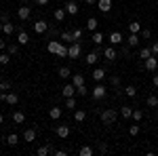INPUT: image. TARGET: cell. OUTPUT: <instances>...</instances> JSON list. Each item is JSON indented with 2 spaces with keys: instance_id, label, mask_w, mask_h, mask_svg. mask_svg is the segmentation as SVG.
<instances>
[{
  "instance_id": "24",
  "label": "cell",
  "mask_w": 158,
  "mask_h": 156,
  "mask_svg": "<svg viewBox=\"0 0 158 156\" xmlns=\"http://www.w3.org/2000/svg\"><path fill=\"white\" fill-rule=\"evenodd\" d=\"M91 40H93V42H95L97 47H101V44H103V34L95 30V32H93V36H91Z\"/></svg>"
},
{
  "instance_id": "14",
  "label": "cell",
  "mask_w": 158,
  "mask_h": 156,
  "mask_svg": "<svg viewBox=\"0 0 158 156\" xmlns=\"http://www.w3.org/2000/svg\"><path fill=\"white\" fill-rule=\"evenodd\" d=\"M97 9L101 13H110L112 11V0H97Z\"/></svg>"
},
{
  "instance_id": "8",
  "label": "cell",
  "mask_w": 158,
  "mask_h": 156,
  "mask_svg": "<svg viewBox=\"0 0 158 156\" xmlns=\"http://www.w3.org/2000/svg\"><path fill=\"white\" fill-rule=\"evenodd\" d=\"M47 30H49V23L44 19H38L36 23H34V32L36 34H47Z\"/></svg>"
},
{
  "instance_id": "21",
  "label": "cell",
  "mask_w": 158,
  "mask_h": 156,
  "mask_svg": "<svg viewBox=\"0 0 158 156\" xmlns=\"http://www.w3.org/2000/svg\"><path fill=\"white\" fill-rule=\"evenodd\" d=\"M57 76L65 80V78H70V76H72V70H70L68 65H63V68H59V70H57Z\"/></svg>"
},
{
  "instance_id": "13",
  "label": "cell",
  "mask_w": 158,
  "mask_h": 156,
  "mask_svg": "<svg viewBox=\"0 0 158 156\" xmlns=\"http://www.w3.org/2000/svg\"><path fill=\"white\" fill-rule=\"evenodd\" d=\"M38 129H25L23 131V141H36Z\"/></svg>"
},
{
  "instance_id": "48",
  "label": "cell",
  "mask_w": 158,
  "mask_h": 156,
  "mask_svg": "<svg viewBox=\"0 0 158 156\" xmlns=\"http://www.w3.org/2000/svg\"><path fill=\"white\" fill-rule=\"evenodd\" d=\"M110 82H112V86H120V76H112Z\"/></svg>"
},
{
  "instance_id": "17",
  "label": "cell",
  "mask_w": 158,
  "mask_h": 156,
  "mask_svg": "<svg viewBox=\"0 0 158 156\" xmlns=\"http://www.w3.org/2000/svg\"><path fill=\"white\" fill-rule=\"evenodd\" d=\"M47 48H49V53H53V55H57V53H59V48H61V42H57V40L53 38V40H49V44H47Z\"/></svg>"
},
{
  "instance_id": "41",
  "label": "cell",
  "mask_w": 158,
  "mask_h": 156,
  "mask_svg": "<svg viewBox=\"0 0 158 156\" xmlns=\"http://www.w3.org/2000/svg\"><path fill=\"white\" fill-rule=\"evenodd\" d=\"M72 36H74V40H80V38H82V30H80V27H74Z\"/></svg>"
},
{
  "instance_id": "30",
  "label": "cell",
  "mask_w": 158,
  "mask_h": 156,
  "mask_svg": "<svg viewBox=\"0 0 158 156\" xmlns=\"http://www.w3.org/2000/svg\"><path fill=\"white\" fill-rule=\"evenodd\" d=\"M97 19H95V17H89V21H86V30H89V32H95V30H97Z\"/></svg>"
},
{
  "instance_id": "40",
  "label": "cell",
  "mask_w": 158,
  "mask_h": 156,
  "mask_svg": "<svg viewBox=\"0 0 158 156\" xmlns=\"http://www.w3.org/2000/svg\"><path fill=\"white\" fill-rule=\"evenodd\" d=\"M131 118L135 120V122H141V118H143V112L141 110H133V116Z\"/></svg>"
},
{
  "instance_id": "20",
  "label": "cell",
  "mask_w": 158,
  "mask_h": 156,
  "mask_svg": "<svg viewBox=\"0 0 158 156\" xmlns=\"http://www.w3.org/2000/svg\"><path fill=\"white\" fill-rule=\"evenodd\" d=\"M139 40H141V38H139V34H129V38H127V44H129L131 48H135V47H139Z\"/></svg>"
},
{
  "instance_id": "19",
  "label": "cell",
  "mask_w": 158,
  "mask_h": 156,
  "mask_svg": "<svg viewBox=\"0 0 158 156\" xmlns=\"http://www.w3.org/2000/svg\"><path fill=\"white\" fill-rule=\"evenodd\" d=\"M27 42H30V36H27V32H23V30H19V32H17V44H27Z\"/></svg>"
},
{
  "instance_id": "43",
  "label": "cell",
  "mask_w": 158,
  "mask_h": 156,
  "mask_svg": "<svg viewBox=\"0 0 158 156\" xmlns=\"http://www.w3.org/2000/svg\"><path fill=\"white\" fill-rule=\"evenodd\" d=\"M0 91H4V93L11 91V82H9V80H2V82H0Z\"/></svg>"
},
{
  "instance_id": "57",
  "label": "cell",
  "mask_w": 158,
  "mask_h": 156,
  "mask_svg": "<svg viewBox=\"0 0 158 156\" xmlns=\"http://www.w3.org/2000/svg\"><path fill=\"white\" fill-rule=\"evenodd\" d=\"M2 122H4V116H2V114H0V124H2Z\"/></svg>"
},
{
  "instance_id": "27",
  "label": "cell",
  "mask_w": 158,
  "mask_h": 156,
  "mask_svg": "<svg viewBox=\"0 0 158 156\" xmlns=\"http://www.w3.org/2000/svg\"><path fill=\"white\" fill-rule=\"evenodd\" d=\"M120 116L122 118H131V116H133V108H131V106H122L120 108Z\"/></svg>"
},
{
  "instance_id": "42",
  "label": "cell",
  "mask_w": 158,
  "mask_h": 156,
  "mask_svg": "<svg viewBox=\"0 0 158 156\" xmlns=\"http://www.w3.org/2000/svg\"><path fill=\"white\" fill-rule=\"evenodd\" d=\"M47 34H49L51 38H55V36H57V27H55L53 23H49V30H47Z\"/></svg>"
},
{
  "instance_id": "9",
  "label": "cell",
  "mask_w": 158,
  "mask_h": 156,
  "mask_svg": "<svg viewBox=\"0 0 158 156\" xmlns=\"http://www.w3.org/2000/svg\"><path fill=\"white\" fill-rule=\"evenodd\" d=\"M63 9H65L68 15H78V4H76V0H68Z\"/></svg>"
},
{
  "instance_id": "23",
  "label": "cell",
  "mask_w": 158,
  "mask_h": 156,
  "mask_svg": "<svg viewBox=\"0 0 158 156\" xmlns=\"http://www.w3.org/2000/svg\"><path fill=\"white\" fill-rule=\"evenodd\" d=\"M65 15H68V13H65V9H55V11H53L55 21H63V19H65Z\"/></svg>"
},
{
  "instance_id": "33",
  "label": "cell",
  "mask_w": 158,
  "mask_h": 156,
  "mask_svg": "<svg viewBox=\"0 0 158 156\" xmlns=\"http://www.w3.org/2000/svg\"><path fill=\"white\" fill-rule=\"evenodd\" d=\"M49 116H51L53 120H59V118H61V108H51V110H49Z\"/></svg>"
},
{
  "instance_id": "5",
  "label": "cell",
  "mask_w": 158,
  "mask_h": 156,
  "mask_svg": "<svg viewBox=\"0 0 158 156\" xmlns=\"http://www.w3.org/2000/svg\"><path fill=\"white\" fill-rule=\"evenodd\" d=\"M17 17H19L21 21H27V19L32 17V9H30L27 4H21V6H19V11H17Z\"/></svg>"
},
{
  "instance_id": "39",
  "label": "cell",
  "mask_w": 158,
  "mask_h": 156,
  "mask_svg": "<svg viewBox=\"0 0 158 156\" xmlns=\"http://www.w3.org/2000/svg\"><path fill=\"white\" fill-rule=\"evenodd\" d=\"M148 106H150V108H158V97L156 95H150V97H148Z\"/></svg>"
},
{
  "instance_id": "6",
  "label": "cell",
  "mask_w": 158,
  "mask_h": 156,
  "mask_svg": "<svg viewBox=\"0 0 158 156\" xmlns=\"http://www.w3.org/2000/svg\"><path fill=\"white\" fill-rule=\"evenodd\" d=\"M143 65H146L148 72H156V70H158V57H156V55H150Z\"/></svg>"
},
{
  "instance_id": "16",
  "label": "cell",
  "mask_w": 158,
  "mask_h": 156,
  "mask_svg": "<svg viewBox=\"0 0 158 156\" xmlns=\"http://www.w3.org/2000/svg\"><path fill=\"white\" fill-rule=\"evenodd\" d=\"M101 53H103V57H106L108 61H114V59H116V48H114V47H106Z\"/></svg>"
},
{
  "instance_id": "15",
  "label": "cell",
  "mask_w": 158,
  "mask_h": 156,
  "mask_svg": "<svg viewBox=\"0 0 158 156\" xmlns=\"http://www.w3.org/2000/svg\"><path fill=\"white\" fill-rule=\"evenodd\" d=\"M61 95H63V97H74V95H76V86H74L72 82L65 84V86L61 89Z\"/></svg>"
},
{
  "instance_id": "26",
  "label": "cell",
  "mask_w": 158,
  "mask_h": 156,
  "mask_svg": "<svg viewBox=\"0 0 158 156\" xmlns=\"http://www.w3.org/2000/svg\"><path fill=\"white\" fill-rule=\"evenodd\" d=\"M13 32H15V25L11 21H6V23H2V34H6V36H11Z\"/></svg>"
},
{
  "instance_id": "60",
  "label": "cell",
  "mask_w": 158,
  "mask_h": 156,
  "mask_svg": "<svg viewBox=\"0 0 158 156\" xmlns=\"http://www.w3.org/2000/svg\"><path fill=\"white\" fill-rule=\"evenodd\" d=\"M156 57H158V55H156Z\"/></svg>"
},
{
  "instance_id": "38",
  "label": "cell",
  "mask_w": 158,
  "mask_h": 156,
  "mask_svg": "<svg viewBox=\"0 0 158 156\" xmlns=\"http://www.w3.org/2000/svg\"><path fill=\"white\" fill-rule=\"evenodd\" d=\"M65 108H70L72 112L76 110V99L74 97H65Z\"/></svg>"
},
{
  "instance_id": "28",
  "label": "cell",
  "mask_w": 158,
  "mask_h": 156,
  "mask_svg": "<svg viewBox=\"0 0 158 156\" xmlns=\"http://www.w3.org/2000/svg\"><path fill=\"white\" fill-rule=\"evenodd\" d=\"M72 84H74V86L85 84V76H82V74H72Z\"/></svg>"
},
{
  "instance_id": "36",
  "label": "cell",
  "mask_w": 158,
  "mask_h": 156,
  "mask_svg": "<svg viewBox=\"0 0 158 156\" xmlns=\"http://www.w3.org/2000/svg\"><path fill=\"white\" fill-rule=\"evenodd\" d=\"M78 154L80 156H91L93 154V148H91V145H82V148L78 150Z\"/></svg>"
},
{
  "instance_id": "56",
  "label": "cell",
  "mask_w": 158,
  "mask_h": 156,
  "mask_svg": "<svg viewBox=\"0 0 158 156\" xmlns=\"http://www.w3.org/2000/svg\"><path fill=\"white\" fill-rule=\"evenodd\" d=\"M86 4H97V0H85Z\"/></svg>"
},
{
  "instance_id": "11",
  "label": "cell",
  "mask_w": 158,
  "mask_h": 156,
  "mask_svg": "<svg viewBox=\"0 0 158 156\" xmlns=\"http://www.w3.org/2000/svg\"><path fill=\"white\" fill-rule=\"evenodd\" d=\"M36 154L38 156H49V154H55V148L53 145H49V144H44V145H40L36 150Z\"/></svg>"
},
{
  "instance_id": "34",
  "label": "cell",
  "mask_w": 158,
  "mask_h": 156,
  "mask_svg": "<svg viewBox=\"0 0 158 156\" xmlns=\"http://www.w3.org/2000/svg\"><path fill=\"white\" fill-rule=\"evenodd\" d=\"M150 55H152V48H150V47H143L141 51H139V57H141L143 61H146L148 57H150Z\"/></svg>"
},
{
  "instance_id": "22",
  "label": "cell",
  "mask_w": 158,
  "mask_h": 156,
  "mask_svg": "<svg viewBox=\"0 0 158 156\" xmlns=\"http://www.w3.org/2000/svg\"><path fill=\"white\" fill-rule=\"evenodd\" d=\"M23 120H25V114L21 112V110H17V112H13V122H15V124H21Z\"/></svg>"
},
{
  "instance_id": "1",
  "label": "cell",
  "mask_w": 158,
  "mask_h": 156,
  "mask_svg": "<svg viewBox=\"0 0 158 156\" xmlns=\"http://www.w3.org/2000/svg\"><path fill=\"white\" fill-rule=\"evenodd\" d=\"M116 118H118V112H116L114 108L101 110V122H103V124H114V122H116Z\"/></svg>"
},
{
  "instance_id": "12",
  "label": "cell",
  "mask_w": 158,
  "mask_h": 156,
  "mask_svg": "<svg viewBox=\"0 0 158 156\" xmlns=\"http://www.w3.org/2000/svg\"><path fill=\"white\" fill-rule=\"evenodd\" d=\"M91 76H93L95 82H103V78H106V70H103V68H95V70L91 72Z\"/></svg>"
},
{
  "instance_id": "32",
  "label": "cell",
  "mask_w": 158,
  "mask_h": 156,
  "mask_svg": "<svg viewBox=\"0 0 158 156\" xmlns=\"http://www.w3.org/2000/svg\"><path fill=\"white\" fill-rule=\"evenodd\" d=\"M124 95L127 97H135L137 95V89H135L133 84H127V86H124Z\"/></svg>"
},
{
  "instance_id": "37",
  "label": "cell",
  "mask_w": 158,
  "mask_h": 156,
  "mask_svg": "<svg viewBox=\"0 0 158 156\" xmlns=\"http://www.w3.org/2000/svg\"><path fill=\"white\" fill-rule=\"evenodd\" d=\"M76 95H80V97L89 95V89H86V84H80V86H76Z\"/></svg>"
},
{
  "instance_id": "53",
  "label": "cell",
  "mask_w": 158,
  "mask_h": 156,
  "mask_svg": "<svg viewBox=\"0 0 158 156\" xmlns=\"http://www.w3.org/2000/svg\"><path fill=\"white\" fill-rule=\"evenodd\" d=\"M36 4H40V6H44V4H49V0H34Z\"/></svg>"
},
{
  "instance_id": "18",
  "label": "cell",
  "mask_w": 158,
  "mask_h": 156,
  "mask_svg": "<svg viewBox=\"0 0 158 156\" xmlns=\"http://www.w3.org/2000/svg\"><path fill=\"white\" fill-rule=\"evenodd\" d=\"M110 42H112V44H122V42H124V36H122L120 32H112V34H110Z\"/></svg>"
},
{
  "instance_id": "7",
  "label": "cell",
  "mask_w": 158,
  "mask_h": 156,
  "mask_svg": "<svg viewBox=\"0 0 158 156\" xmlns=\"http://www.w3.org/2000/svg\"><path fill=\"white\" fill-rule=\"evenodd\" d=\"M99 53H101V48L97 47L95 51H91V53L86 55V57H85V61L89 63V65H95V63H97V59H99Z\"/></svg>"
},
{
  "instance_id": "52",
  "label": "cell",
  "mask_w": 158,
  "mask_h": 156,
  "mask_svg": "<svg viewBox=\"0 0 158 156\" xmlns=\"http://www.w3.org/2000/svg\"><path fill=\"white\" fill-rule=\"evenodd\" d=\"M65 154H68L65 150H55V156H65Z\"/></svg>"
},
{
  "instance_id": "29",
  "label": "cell",
  "mask_w": 158,
  "mask_h": 156,
  "mask_svg": "<svg viewBox=\"0 0 158 156\" xmlns=\"http://www.w3.org/2000/svg\"><path fill=\"white\" fill-rule=\"evenodd\" d=\"M129 32H131V34H139V32H141V23H139V21H131V23H129Z\"/></svg>"
},
{
  "instance_id": "59",
  "label": "cell",
  "mask_w": 158,
  "mask_h": 156,
  "mask_svg": "<svg viewBox=\"0 0 158 156\" xmlns=\"http://www.w3.org/2000/svg\"><path fill=\"white\" fill-rule=\"evenodd\" d=\"M0 139H2V137H0Z\"/></svg>"
},
{
  "instance_id": "3",
  "label": "cell",
  "mask_w": 158,
  "mask_h": 156,
  "mask_svg": "<svg viewBox=\"0 0 158 156\" xmlns=\"http://www.w3.org/2000/svg\"><path fill=\"white\" fill-rule=\"evenodd\" d=\"M80 53H82L80 42H78V40L70 42V47H68V57H70V59H78V57H80Z\"/></svg>"
},
{
  "instance_id": "4",
  "label": "cell",
  "mask_w": 158,
  "mask_h": 156,
  "mask_svg": "<svg viewBox=\"0 0 158 156\" xmlns=\"http://www.w3.org/2000/svg\"><path fill=\"white\" fill-rule=\"evenodd\" d=\"M0 99L6 101L9 106H17V103H19V95H17V93H11V91H6V93L2 91V93H0Z\"/></svg>"
},
{
  "instance_id": "2",
  "label": "cell",
  "mask_w": 158,
  "mask_h": 156,
  "mask_svg": "<svg viewBox=\"0 0 158 156\" xmlns=\"http://www.w3.org/2000/svg\"><path fill=\"white\" fill-rule=\"evenodd\" d=\"M106 95H108V86H106L103 82H97L93 89H91V97L97 99V101H99V99H103Z\"/></svg>"
},
{
  "instance_id": "47",
  "label": "cell",
  "mask_w": 158,
  "mask_h": 156,
  "mask_svg": "<svg viewBox=\"0 0 158 156\" xmlns=\"http://www.w3.org/2000/svg\"><path fill=\"white\" fill-rule=\"evenodd\" d=\"M19 53V44H11L9 47V55H17Z\"/></svg>"
},
{
  "instance_id": "45",
  "label": "cell",
  "mask_w": 158,
  "mask_h": 156,
  "mask_svg": "<svg viewBox=\"0 0 158 156\" xmlns=\"http://www.w3.org/2000/svg\"><path fill=\"white\" fill-rule=\"evenodd\" d=\"M122 57H127V59L131 57V47H129V44H124V47H122Z\"/></svg>"
},
{
  "instance_id": "50",
  "label": "cell",
  "mask_w": 158,
  "mask_h": 156,
  "mask_svg": "<svg viewBox=\"0 0 158 156\" xmlns=\"http://www.w3.org/2000/svg\"><path fill=\"white\" fill-rule=\"evenodd\" d=\"M150 48H152V55H158V42H154Z\"/></svg>"
},
{
  "instance_id": "54",
  "label": "cell",
  "mask_w": 158,
  "mask_h": 156,
  "mask_svg": "<svg viewBox=\"0 0 158 156\" xmlns=\"http://www.w3.org/2000/svg\"><path fill=\"white\" fill-rule=\"evenodd\" d=\"M152 84H154V86L158 89V74H154V78H152Z\"/></svg>"
},
{
  "instance_id": "49",
  "label": "cell",
  "mask_w": 158,
  "mask_h": 156,
  "mask_svg": "<svg viewBox=\"0 0 158 156\" xmlns=\"http://www.w3.org/2000/svg\"><path fill=\"white\" fill-rule=\"evenodd\" d=\"M141 36H143V38H150V36H152V30H148V27H146V30H141Z\"/></svg>"
},
{
  "instance_id": "51",
  "label": "cell",
  "mask_w": 158,
  "mask_h": 156,
  "mask_svg": "<svg viewBox=\"0 0 158 156\" xmlns=\"http://www.w3.org/2000/svg\"><path fill=\"white\" fill-rule=\"evenodd\" d=\"M108 150H110V148H108V145H106V144H99V152H103V154H106Z\"/></svg>"
},
{
  "instance_id": "35",
  "label": "cell",
  "mask_w": 158,
  "mask_h": 156,
  "mask_svg": "<svg viewBox=\"0 0 158 156\" xmlns=\"http://www.w3.org/2000/svg\"><path fill=\"white\" fill-rule=\"evenodd\" d=\"M6 144H9V145H17V144H19V135L11 133V135L6 137Z\"/></svg>"
},
{
  "instance_id": "10",
  "label": "cell",
  "mask_w": 158,
  "mask_h": 156,
  "mask_svg": "<svg viewBox=\"0 0 158 156\" xmlns=\"http://www.w3.org/2000/svg\"><path fill=\"white\" fill-rule=\"evenodd\" d=\"M55 133H57V137L65 139V137L70 135V127H68V124H57V127H55Z\"/></svg>"
},
{
  "instance_id": "46",
  "label": "cell",
  "mask_w": 158,
  "mask_h": 156,
  "mask_svg": "<svg viewBox=\"0 0 158 156\" xmlns=\"http://www.w3.org/2000/svg\"><path fill=\"white\" fill-rule=\"evenodd\" d=\"M9 61H11V57H9L6 53H2V55H0V65H6Z\"/></svg>"
},
{
  "instance_id": "55",
  "label": "cell",
  "mask_w": 158,
  "mask_h": 156,
  "mask_svg": "<svg viewBox=\"0 0 158 156\" xmlns=\"http://www.w3.org/2000/svg\"><path fill=\"white\" fill-rule=\"evenodd\" d=\"M4 48H6V40H2V38H0V51H4Z\"/></svg>"
},
{
  "instance_id": "31",
  "label": "cell",
  "mask_w": 158,
  "mask_h": 156,
  "mask_svg": "<svg viewBox=\"0 0 158 156\" xmlns=\"http://www.w3.org/2000/svg\"><path fill=\"white\" fill-rule=\"evenodd\" d=\"M59 38L63 40V42H74V36H72V32H70V30L61 32V34H59Z\"/></svg>"
},
{
  "instance_id": "58",
  "label": "cell",
  "mask_w": 158,
  "mask_h": 156,
  "mask_svg": "<svg viewBox=\"0 0 158 156\" xmlns=\"http://www.w3.org/2000/svg\"><path fill=\"white\" fill-rule=\"evenodd\" d=\"M0 32H2V21H0Z\"/></svg>"
},
{
  "instance_id": "44",
  "label": "cell",
  "mask_w": 158,
  "mask_h": 156,
  "mask_svg": "<svg viewBox=\"0 0 158 156\" xmlns=\"http://www.w3.org/2000/svg\"><path fill=\"white\" fill-rule=\"evenodd\" d=\"M129 133H131V135H139V124H131V127H129Z\"/></svg>"
},
{
  "instance_id": "25",
  "label": "cell",
  "mask_w": 158,
  "mask_h": 156,
  "mask_svg": "<svg viewBox=\"0 0 158 156\" xmlns=\"http://www.w3.org/2000/svg\"><path fill=\"white\" fill-rule=\"evenodd\" d=\"M85 118H86L85 110H74V120H76V122H85Z\"/></svg>"
}]
</instances>
